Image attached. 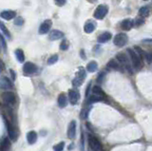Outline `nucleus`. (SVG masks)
Instances as JSON below:
<instances>
[{
	"mask_svg": "<svg viewBox=\"0 0 152 151\" xmlns=\"http://www.w3.org/2000/svg\"><path fill=\"white\" fill-rule=\"evenodd\" d=\"M127 52H129V54L130 61L132 62L133 67H135V69H142V67H143V59L141 58V56H140L138 53L135 51V50H133L131 49H127Z\"/></svg>",
	"mask_w": 152,
	"mask_h": 151,
	"instance_id": "obj_1",
	"label": "nucleus"
},
{
	"mask_svg": "<svg viewBox=\"0 0 152 151\" xmlns=\"http://www.w3.org/2000/svg\"><path fill=\"white\" fill-rule=\"evenodd\" d=\"M86 77H87V73H86L85 69H83V67H80L79 71L77 72V74H76V77L72 80V86L74 88L80 87V86L83 84Z\"/></svg>",
	"mask_w": 152,
	"mask_h": 151,
	"instance_id": "obj_2",
	"label": "nucleus"
},
{
	"mask_svg": "<svg viewBox=\"0 0 152 151\" xmlns=\"http://www.w3.org/2000/svg\"><path fill=\"white\" fill-rule=\"evenodd\" d=\"M116 58H117L118 62H120L121 66L122 67L124 66L131 73V74H132V69H131L130 65H129V58L127 57V56L125 54V53H123V52L118 53L117 56H116Z\"/></svg>",
	"mask_w": 152,
	"mask_h": 151,
	"instance_id": "obj_3",
	"label": "nucleus"
},
{
	"mask_svg": "<svg viewBox=\"0 0 152 151\" xmlns=\"http://www.w3.org/2000/svg\"><path fill=\"white\" fill-rule=\"evenodd\" d=\"M108 11V6L100 5V6H98V7L96 8V10H95V11H94V17L96 19L101 20V19L105 18V16L106 15Z\"/></svg>",
	"mask_w": 152,
	"mask_h": 151,
	"instance_id": "obj_4",
	"label": "nucleus"
},
{
	"mask_svg": "<svg viewBox=\"0 0 152 151\" xmlns=\"http://www.w3.org/2000/svg\"><path fill=\"white\" fill-rule=\"evenodd\" d=\"M127 41H129V37L126 33H118L117 35H115L113 43L117 47H124L125 45H127Z\"/></svg>",
	"mask_w": 152,
	"mask_h": 151,
	"instance_id": "obj_5",
	"label": "nucleus"
},
{
	"mask_svg": "<svg viewBox=\"0 0 152 151\" xmlns=\"http://www.w3.org/2000/svg\"><path fill=\"white\" fill-rule=\"evenodd\" d=\"M2 99H3V102H4L6 105L8 106H13L15 104V95H14L13 92H11V91H6L2 94Z\"/></svg>",
	"mask_w": 152,
	"mask_h": 151,
	"instance_id": "obj_6",
	"label": "nucleus"
},
{
	"mask_svg": "<svg viewBox=\"0 0 152 151\" xmlns=\"http://www.w3.org/2000/svg\"><path fill=\"white\" fill-rule=\"evenodd\" d=\"M88 146L90 147V149L93 151H100L101 148H102V146H101L99 140L91 135L88 136Z\"/></svg>",
	"mask_w": 152,
	"mask_h": 151,
	"instance_id": "obj_7",
	"label": "nucleus"
},
{
	"mask_svg": "<svg viewBox=\"0 0 152 151\" xmlns=\"http://www.w3.org/2000/svg\"><path fill=\"white\" fill-rule=\"evenodd\" d=\"M4 121H5V124H6V126H7V131H8L9 139L11 140V141H15L16 138H17L15 129H14V127L13 126V125H11V124L9 122L7 119H6V117H4Z\"/></svg>",
	"mask_w": 152,
	"mask_h": 151,
	"instance_id": "obj_8",
	"label": "nucleus"
},
{
	"mask_svg": "<svg viewBox=\"0 0 152 151\" xmlns=\"http://www.w3.org/2000/svg\"><path fill=\"white\" fill-rule=\"evenodd\" d=\"M23 71L27 75L33 74V73L37 71V67L31 62H26L23 66Z\"/></svg>",
	"mask_w": 152,
	"mask_h": 151,
	"instance_id": "obj_9",
	"label": "nucleus"
},
{
	"mask_svg": "<svg viewBox=\"0 0 152 151\" xmlns=\"http://www.w3.org/2000/svg\"><path fill=\"white\" fill-rule=\"evenodd\" d=\"M68 100L71 105H76L80 100V92L76 90H70L68 91Z\"/></svg>",
	"mask_w": 152,
	"mask_h": 151,
	"instance_id": "obj_10",
	"label": "nucleus"
},
{
	"mask_svg": "<svg viewBox=\"0 0 152 151\" xmlns=\"http://www.w3.org/2000/svg\"><path fill=\"white\" fill-rule=\"evenodd\" d=\"M52 20H50V19L45 20V21L39 27V33L40 34L47 33V32L50 29V28H52Z\"/></svg>",
	"mask_w": 152,
	"mask_h": 151,
	"instance_id": "obj_11",
	"label": "nucleus"
},
{
	"mask_svg": "<svg viewBox=\"0 0 152 151\" xmlns=\"http://www.w3.org/2000/svg\"><path fill=\"white\" fill-rule=\"evenodd\" d=\"M76 135V122L71 121L68 127V137L70 139H73Z\"/></svg>",
	"mask_w": 152,
	"mask_h": 151,
	"instance_id": "obj_12",
	"label": "nucleus"
},
{
	"mask_svg": "<svg viewBox=\"0 0 152 151\" xmlns=\"http://www.w3.org/2000/svg\"><path fill=\"white\" fill-rule=\"evenodd\" d=\"M0 16H1V18L5 20H11V19H13L16 16V13L14 11H10V10L3 11L0 13Z\"/></svg>",
	"mask_w": 152,
	"mask_h": 151,
	"instance_id": "obj_13",
	"label": "nucleus"
},
{
	"mask_svg": "<svg viewBox=\"0 0 152 151\" xmlns=\"http://www.w3.org/2000/svg\"><path fill=\"white\" fill-rule=\"evenodd\" d=\"M63 36H64V33L62 31H58V29H53V31H50V33L49 35L50 40H52V41H56L58 39H61Z\"/></svg>",
	"mask_w": 152,
	"mask_h": 151,
	"instance_id": "obj_14",
	"label": "nucleus"
},
{
	"mask_svg": "<svg viewBox=\"0 0 152 151\" xmlns=\"http://www.w3.org/2000/svg\"><path fill=\"white\" fill-rule=\"evenodd\" d=\"M133 25H134V21L132 19H125L121 23V28L125 29V31H130L132 29Z\"/></svg>",
	"mask_w": 152,
	"mask_h": 151,
	"instance_id": "obj_15",
	"label": "nucleus"
},
{
	"mask_svg": "<svg viewBox=\"0 0 152 151\" xmlns=\"http://www.w3.org/2000/svg\"><path fill=\"white\" fill-rule=\"evenodd\" d=\"M37 133L35 131H29L28 134H27V141L29 144H33L36 143L37 141Z\"/></svg>",
	"mask_w": 152,
	"mask_h": 151,
	"instance_id": "obj_16",
	"label": "nucleus"
},
{
	"mask_svg": "<svg viewBox=\"0 0 152 151\" xmlns=\"http://www.w3.org/2000/svg\"><path fill=\"white\" fill-rule=\"evenodd\" d=\"M0 88H4V90H9V88H13V84H11V80L8 77H4L0 82Z\"/></svg>",
	"mask_w": 152,
	"mask_h": 151,
	"instance_id": "obj_17",
	"label": "nucleus"
},
{
	"mask_svg": "<svg viewBox=\"0 0 152 151\" xmlns=\"http://www.w3.org/2000/svg\"><path fill=\"white\" fill-rule=\"evenodd\" d=\"M68 105V98L64 93H61L58 97V106L59 108H64Z\"/></svg>",
	"mask_w": 152,
	"mask_h": 151,
	"instance_id": "obj_18",
	"label": "nucleus"
},
{
	"mask_svg": "<svg viewBox=\"0 0 152 151\" xmlns=\"http://www.w3.org/2000/svg\"><path fill=\"white\" fill-rule=\"evenodd\" d=\"M111 36H112V34L110 33V32H108V31L104 32V33H102L99 37H98V42L106 43V42H108V40L111 39Z\"/></svg>",
	"mask_w": 152,
	"mask_h": 151,
	"instance_id": "obj_19",
	"label": "nucleus"
},
{
	"mask_svg": "<svg viewBox=\"0 0 152 151\" xmlns=\"http://www.w3.org/2000/svg\"><path fill=\"white\" fill-rule=\"evenodd\" d=\"M95 28H96V24L93 22H88L87 24L84 27V31L87 33H91L95 31Z\"/></svg>",
	"mask_w": 152,
	"mask_h": 151,
	"instance_id": "obj_20",
	"label": "nucleus"
},
{
	"mask_svg": "<svg viewBox=\"0 0 152 151\" xmlns=\"http://www.w3.org/2000/svg\"><path fill=\"white\" fill-rule=\"evenodd\" d=\"M108 69H116V70H121V65L115 60H110L108 63Z\"/></svg>",
	"mask_w": 152,
	"mask_h": 151,
	"instance_id": "obj_21",
	"label": "nucleus"
},
{
	"mask_svg": "<svg viewBox=\"0 0 152 151\" xmlns=\"http://www.w3.org/2000/svg\"><path fill=\"white\" fill-rule=\"evenodd\" d=\"M97 69H98V64L95 61H90L87 66V69L89 72H95Z\"/></svg>",
	"mask_w": 152,
	"mask_h": 151,
	"instance_id": "obj_22",
	"label": "nucleus"
},
{
	"mask_svg": "<svg viewBox=\"0 0 152 151\" xmlns=\"http://www.w3.org/2000/svg\"><path fill=\"white\" fill-rule=\"evenodd\" d=\"M14 53H15V56H16L18 62H20V63H23L24 60H25V54H24L23 50L21 49H17Z\"/></svg>",
	"mask_w": 152,
	"mask_h": 151,
	"instance_id": "obj_23",
	"label": "nucleus"
},
{
	"mask_svg": "<svg viewBox=\"0 0 152 151\" xmlns=\"http://www.w3.org/2000/svg\"><path fill=\"white\" fill-rule=\"evenodd\" d=\"M10 146H11L10 140H9V138H5L2 142L0 148H1V151H8V149L10 148Z\"/></svg>",
	"mask_w": 152,
	"mask_h": 151,
	"instance_id": "obj_24",
	"label": "nucleus"
},
{
	"mask_svg": "<svg viewBox=\"0 0 152 151\" xmlns=\"http://www.w3.org/2000/svg\"><path fill=\"white\" fill-rule=\"evenodd\" d=\"M103 99H104V97L95 95V94H91L90 97H89L88 100V104H93V103H96V102H100V101H103Z\"/></svg>",
	"mask_w": 152,
	"mask_h": 151,
	"instance_id": "obj_25",
	"label": "nucleus"
},
{
	"mask_svg": "<svg viewBox=\"0 0 152 151\" xmlns=\"http://www.w3.org/2000/svg\"><path fill=\"white\" fill-rule=\"evenodd\" d=\"M92 94H95V95H98V96H101V97H105V93H104V91L101 90L100 87H98V86H95L92 88Z\"/></svg>",
	"mask_w": 152,
	"mask_h": 151,
	"instance_id": "obj_26",
	"label": "nucleus"
},
{
	"mask_svg": "<svg viewBox=\"0 0 152 151\" xmlns=\"http://www.w3.org/2000/svg\"><path fill=\"white\" fill-rule=\"evenodd\" d=\"M139 13H140V15H141L143 18L147 17L148 15H149V8L148 7H142L141 9H140Z\"/></svg>",
	"mask_w": 152,
	"mask_h": 151,
	"instance_id": "obj_27",
	"label": "nucleus"
},
{
	"mask_svg": "<svg viewBox=\"0 0 152 151\" xmlns=\"http://www.w3.org/2000/svg\"><path fill=\"white\" fill-rule=\"evenodd\" d=\"M0 29H1L2 32L6 35V36L9 37V38H11V33H10V31H9V29H7V27H6V26L4 25V23H3L2 21H0Z\"/></svg>",
	"mask_w": 152,
	"mask_h": 151,
	"instance_id": "obj_28",
	"label": "nucleus"
},
{
	"mask_svg": "<svg viewBox=\"0 0 152 151\" xmlns=\"http://www.w3.org/2000/svg\"><path fill=\"white\" fill-rule=\"evenodd\" d=\"M58 61V54H53L48 59V64L49 65H53Z\"/></svg>",
	"mask_w": 152,
	"mask_h": 151,
	"instance_id": "obj_29",
	"label": "nucleus"
},
{
	"mask_svg": "<svg viewBox=\"0 0 152 151\" xmlns=\"http://www.w3.org/2000/svg\"><path fill=\"white\" fill-rule=\"evenodd\" d=\"M64 148H65V143L64 142H61V143H59L58 144H56L55 146H53L54 151H63Z\"/></svg>",
	"mask_w": 152,
	"mask_h": 151,
	"instance_id": "obj_30",
	"label": "nucleus"
},
{
	"mask_svg": "<svg viewBox=\"0 0 152 151\" xmlns=\"http://www.w3.org/2000/svg\"><path fill=\"white\" fill-rule=\"evenodd\" d=\"M68 46H70V44H68V40H63V42H62L60 45V49L61 50H68Z\"/></svg>",
	"mask_w": 152,
	"mask_h": 151,
	"instance_id": "obj_31",
	"label": "nucleus"
},
{
	"mask_svg": "<svg viewBox=\"0 0 152 151\" xmlns=\"http://www.w3.org/2000/svg\"><path fill=\"white\" fill-rule=\"evenodd\" d=\"M0 42H1V46L3 47L4 50L7 49V43H6V40H5V38H4V35L1 34V32H0Z\"/></svg>",
	"mask_w": 152,
	"mask_h": 151,
	"instance_id": "obj_32",
	"label": "nucleus"
},
{
	"mask_svg": "<svg viewBox=\"0 0 152 151\" xmlns=\"http://www.w3.org/2000/svg\"><path fill=\"white\" fill-rule=\"evenodd\" d=\"M14 24H15L16 26H22L24 24V19L21 16L16 17L15 20H14Z\"/></svg>",
	"mask_w": 152,
	"mask_h": 151,
	"instance_id": "obj_33",
	"label": "nucleus"
},
{
	"mask_svg": "<svg viewBox=\"0 0 152 151\" xmlns=\"http://www.w3.org/2000/svg\"><path fill=\"white\" fill-rule=\"evenodd\" d=\"M105 75H106V73L104 72V71L100 72L99 74H98V77H97V82H98V83H102L103 80H104V78H105Z\"/></svg>",
	"mask_w": 152,
	"mask_h": 151,
	"instance_id": "obj_34",
	"label": "nucleus"
},
{
	"mask_svg": "<svg viewBox=\"0 0 152 151\" xmlns=\"http://www.w3.org/2000/svg\"><path fill=\"white\" fill-rule=\"evenodd\" d=\"M145 59L148 62V64H151V59H152V54L151 53H147L145 52Z\"/></svg>",
	"mask_w": 152,
	"mask_h": 151,
	"instance_id": "obj_35",
	"label": "nucleus"
},
{
	"mask_svg": "<svg viewBox=\"0 0 152 151\" xmlns=\"http://www.w3.org/2000/svg\"><path fill=\"white\" fill-rule=\"evenodd\" d=\"M55 4L59 6V7H61V6H64L66 4V2H67V0H54Z\"/></svg>",
	"mask_w": 152,
	"mask_h": 151,
	"instance_id": "obj_36",
	"label": "nucleus"
},
{
	"mask_svg": "<svg viewBox=\"0 0 152 151\" xmlns=\"http://www.w3.org/2000/svg\"><path fill=\"white\" fill-rule=\"evenodd\" d=\"M145 23V20H144V18H137V20H136V25L137 26H140V25H143Z\"/></svg>",
	"mask_w": 152,
	"mask_h": 151,
	"instance_id": "obj_37",
	"label": "nucleus"
},
{
	"mask_svg": "<svg viewBox=\"0 0 152 151\" xmlns=\"http://www.w3.org/2000/svg\"><path fill=\"white\" fill-rule=\"evenodd\" d=\"M80 54H81V57H82L83 60H85V59H86V53L84 51V49H81V52H80Z\"/></svg>",
	"mask_w": 152,
	"mask_h": 151,
	"instance_id": "obj_38",
	"label": "nucleus"
},
{
	"mask_svg": "<svg viewBox=\"0 0 152 151\" xmlns=\"http://www.w3.org/2000/svg\"><path fill=\"white\" fill-rule=\"evenodd\" d=\"M4 69V63H3V62L0 60V71H1V70H3Z\"/></svg>",
	"mask_w": 152,
	"mask_h": 151,
	"instance_id": "obj_39",
	"label": "nucleus"
},
{
	"mask_svg": "<svg viewBox=\"0 0 152 151\" xmlns=\"http://www.w3.org/2000/svg\"><path fill=\"white\" fill-rule=\"evenodd\" d=\"M10 72H11V76H13V80H15V74H14V71L13 69H11L10 70Z\"/></svg>",
	"mask_w": 152,
	"mask_h": 151,
	"instance_id": "obj_40",
	"label": "nucleus"
},
{
	"mask_svg": "<svg viewBox=\"0 0 152 151\" xmlns=\"http://www.w3.org/2000/svg\"><path fill=\"white\" fill-rule=\"evenodd\" d=\"M144 1H147V0H144Z\"/></svg>",
	"mask_w": 152,
	"mask_h": 151,
	"instance_id": "obj_41",
	"label": "nucleus"
}]
</instances>
